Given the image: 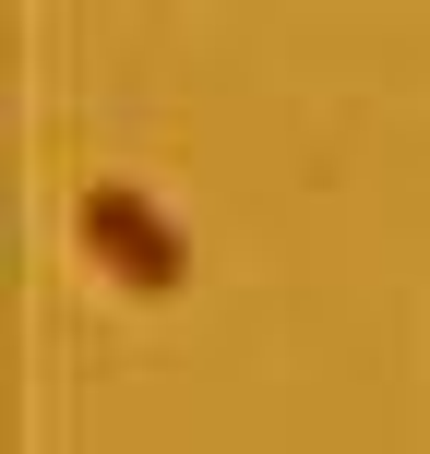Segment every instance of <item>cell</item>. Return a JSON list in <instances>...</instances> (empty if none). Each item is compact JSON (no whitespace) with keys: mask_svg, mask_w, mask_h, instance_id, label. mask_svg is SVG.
I'll use <instances>...</instances> for the list:
<instances>
[{"mask_svg":"<svg viewBox=\"0 0 430 454\" xmlns=\"http://www.w3.org/2000/svg\"><path fill=\"white\" fill-rule=\"evenodd\" d=\"M72 227H84V251H96V263H108L132 299H168V287H180V227H168L156 204H144L132 180H84Z\"/></svg>","mask_w":430,"mask_h":454,"instance_id":"6da1fadb","label":"cell"}]
</instances>
